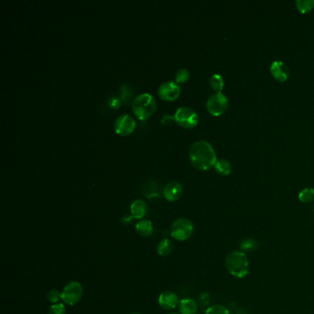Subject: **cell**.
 Here are the masks:
<instances>
[{
    "instance_id": "cell-27",
    "label": "cell",
    "mask_w": 314,
    "mask_h": 314,
    "mask_svg": "<svg viewBox=\"0 0 314 314\" xmlns=\"http://www.w3.org/2000/svg\"><path fill=\"white\" fill-rule=\"evenodd\" d=\"M46 298L48 302L52 303H58L61 300V293L56 290H52L48 292Z\"/></svg>"
},
{
    "instance_id": "cell-13",
    "label": "cell",
    "mask_w": 314,
    "mask_h": 314,
    "mask_svg": "<svg viewBox=\"0 0 314 314\" xmlns=\"http://www.w3.org/2000/svg\"><path fill=\"white\" fill-rule=\"evenodd\" d=\"M130 211H131V216L134 218L141 220L145 216L148 212V206L144 200L136 199L130 206Z\"/></svg>"
},
{
    "instance_id": "cell-12",
    "label": "cell",
    "mask_w": 314,
    "mask_h": 314,
    "mask_svg": "<svg viewBox=\"0 0 314 314\" xmlns=\"http://www.w3.org/2000/svg\"><path fill=\"white\" fill-rule=\"evenodd\" d=\"M270 72L272 76L280 82H285L290 78V68L282 61H274L271 64Z\"/></svg>"
},
{
    "instance_id": "cell-11",
    "label": "cell",
    "mask_w": 314,
    "mask_h": 314,
    "mask_svg": "<svg viewBox=\"0 0 314 314\" xmlns=\"http://www.w3.org/2000/svg\"><path fill=\"white\" fill-rule=\"evenodd\" d=\"M158 305L164 310H174L179 304V297L178 295L172 291H165L162 293L158 297Z\"/></svg>"
},
{
    "instance_id": "cell-28",
    "label": "cell",
    "mask_w": 314,
    "mask_h": 314,
    "mask_svg": "<svg viewBox=\"0 0 314 314\" xmlns=\"http://www.w3.org/2000/svg\"><path fill=\"white\" fill-rule=\"evenodd\" d=\"M254 244H256V242L252 238H247L242 244V249L244 250H252L256 248Z\"/></svg>"
},
{
    "instance_id": "cell-29",
    "label": "cell",
    "mask_w": 314,
    "mask_h": 314,
    "mask_svg": "<svg viewBox=\"0 0 314 314\" xmlns=\"http://www.w3.org/2000/svg\"><path fill=\"white\" fill-rule=\"evenodd\" d=\"M140 314V312H134V314Z\"/></svg>"
},
{
    "instance_id": "cell-1",
    "label": "cell",
    "mask_w": 314,
    "mask_h": 314,
    "mask_svg": "<svg viewBox=\"0 0 314 314\" xmlns=\"http://www.w3.org/2000/svg\"><path fill=\"white\" fill-rule=\"evenodd\" d=\"M189 158L192 167L199 170H208L218 162L213 146L206 140H198L191 146Z\"/></svg>"
},
{
    "instance_id": "cell-21",
    "label": "cell",
    "mask_w": 314,
    "mask_h": 314,
    "mask_svg": "<svg viewBox=\"0 0 314 314\" xmlns=\"http://www.w3.org/2000/svg\"><path fill=\"white\" fill-rule=\"evenodd\" d=\"M298 199L302 203H310L314 200V188H304L298 194Z\"/></svg>"
},
{
    "instance_id": "cell-19",
    "label": "cell",
    "mask_w": 314,
    "mask_h": 314,
    "mask_svg": "<svg viewBox=\"0 0 314 314\" xmlns=\"http://www.w3.org/2000/svg\"><path fill=\"white\" fill-rule=\"evenodd\" d=\"M210 84L211 88L215 90L216 92H222V90L224 88V80L218 74L212 75L210 80Z\"/></svg>"
},
{
    "instance_id": "cell-16",
    "label": "cell",
    "mask_w": 314,
    "mask_h": 314,
    "mask_svg": "<svg viewBox=\"0 0 314 314\" xmlns=\"http://www.w3.org/2000/svg\"><path fill=\"white\" fill-rule=\"evenodd\" d=\"M174 244L172 240L163 238L157 245V252L158 256H168L172 252Z\"/></svg>"
},
{
    "instance_id": "cell-7",
    "label": "cell",
    "mask_w": 314,
    "mask_h": 314,
    "mask_svg": "<svg viewBox=\"0 0 314 314\" xmlns=\"http://www.w3.org/2000/svg\"><path fill=\"white\" fill-rule=\"evenodd\" d=\"M83 296V286L78 281H71L66 286L61 293V300L64 303L73 306L78 302Z\"/></svg>"
},
{
    "instance_id": "cell-4",
    "label": "cell",
    "mask_w": 314,
    "mask_h": 314,
    "mask_svg": "<svg viewBox=\"0 0 314 314\" xmlns=\"http://www.w3.org/2000/svg\"><path fill=\"white\" fill-rule=\"evenodd\" d=\"M194 232V223L186 218H178L172 224L170 236L179 242H184L190 238Z\"/></svg>"
},
{
    "instance_id": "cell-3",
    "label": "cell",
    "mask_w": 314,
    "mask_h": 314,
    "mask_svg": "<svg viewBox=\"0 0 314 314\" xmlns=\"http://www.w3.org/2000/svg\"><path fill=\"white\" fill-rule=\"evenodd\" d=\"M156 100L152 94H142L134 98L132 109L136 116L140 120H145L152 116L156 110Z\"/></svg>"
},
{
    "instance_id": "cell-9",
    "label": "cell",
    "mask_w": 314,
    "mask_h": 314,
    "mask_svg": "<svg viewBox=\"0 0 314 314\" xmlns=\"http://www.w3.org/2000/svg\"><path fill=\"white\" fill-rule=\"evenodd\" d=\"M158 94L163 100L172 102L180 96V88L175 82H163L158 88Z\"/></svg>"
},
{
    "instance_id": "cell-23",
    "label": "cell",
    "mask_w": 314,
    "mask_h": 314,
    "mask_svg": "<svg viewBox=\"0 0 314 314\" xmlns=\"http://www.w3.org/2000/svg\"><path fill=\"white\" fill-rule=\"evenodd\" d=\"M189 78H190V72L186 68H179L175 73V82L177 84L186 83V82H188Z\"/></svg>"
},
{
    "instance_id": "cell-14",
    "label": "cell",
    "mask_w": 314,
    "mask_h": 314,
    "mask_svg": "<svg viewBox=\"0 0 314 314\" xmlns=\"http://www.w3.org/2000/svg\"><path fill=\"white\" fill-rule=\"evenodd\" d=\"M198 303L190 298H182L179 303V310L180 314H196L198 312Z\"/></svg>"
},
{
    "instance_id": "cell-8",
    "label": "cell",
    "mask_w": 314,
    "mask_h": 314,
    "mask_svg": "<svg viewBox=\"0 0 314 314\" xmlns=\"http://www.w3.org/2000/svg\"><path fill=\"white\" fill-rule=\"evenodd\" d=\"M114 130L120 136H128L134 132L136 121L132 116L124 114L116 118L114 121Z\"/></svg>"
},
{
    "instance_id": "cell-25",
    "label": "cell",
    "mask_w": 314,
    "mask_h": 314,
    "mask_svg": "<svg viewBox=\"0 0 314 314\" xmlns=\"http://www.w3.org/2000/svg\"><path fill=\"white\" fill-rule=\"evenodd\" d=\"M49 314H66L64 303H56L49 308Z\"/></svg>"
},
{
    "instance_id": "cell-6",
    "label": "cell",
    "mask_w": 314,
    "mask_h": 314,
    "mask_svg": "<svg viewBox=\"0 0 314 314\" xmlns=\"http://www.w3.org/2000/svg\"><path fill=\"white\" fill-rule=\"evenodd\" d=\"M228 107V100L223 92H215L210 95L206 100V109L210 114L220 116L226 112Z\"/></svg>"
},
{
    "instance_id": "cell-20",
    "label": "cell",
    "mask_w": 314,
    "mask_h": 314,
    "mask_svg": "<svg viewBox=\"0 0 314 314\" xmlns=\"http://www.w3.org/2000/svg\"><path fill=\"white\" fill-rule=\"evenodd\" d=\"M133 94L134 92L132 90V88L130 87L128 84H122L120 87V98L124 100V102H130L133 98Z\"/></svg>"
},
{
    "instance_id": "cell-17",
    "label": "cell",
    "mask_w": 314,
    "mask_h": 314,
    "mask_svg": "<svg viewBox=\"0 0 314 314\" xmlns=\"http://www.w3.org/2000/svg\"><path fill=\"white\" fill-rule=\"evenodd\" d=\"M216 172L218 174H220L223 176H228V175L230 174L232 172V163L230 162L227 160L225 158H221L218 160L215 164Z\"/></svg>"
},
{
    "instance_id": "cell-15",
    "label": "cell",
    "mask_w": 314,
    "mask_h": 314,
    "mask_svg": "<svg viewBox=\"0 0 314 314\" xmlns=\"http://www.w3.org/2000/svg\"><path fill=\"white\" fill-rule=\"evenodd\" d=\"M136 230L138 234L142 237H150L153 234L154 228H153L152 221L142 220L136 223Z\"/></svg>"
},
{
    "instance_id": "cell-2",
    "label": "cell",
    "mask_w": 314,
    "mask_h": 314,
    "mask_svg": "<svg viewBox=\"0 0 314 314\" xmlns=\"http://www.w3.org/2000/svg\"><path fill=\"white\" fill-rule=\"evenodd\" d=\"M225 266L228 273L238 280L246 278L250 271L249 259L245 252L240 250L230 252L225 259Z\"/></svg>"
},
{
    "instance_id": "cell-10",
    "label": "cell",
    "mask_w": 314,
    "mask_h": 314,
    "mask_svg": "<svg viewBox=\"0 0 314 314\" xmlns=\"http://www.w3.org/2000/svg\"><path fill=\"white\" fill-rule=\"evenodd\" d=\"M184 192V188L179 182L170 180L163 189V196L169 202H174L180 199Z\"/></svg>"
},
{
    "instance_id": "cell-18",
    "label": "cell",
    "mask_w": 314,
    "mask_h": 314,
    "mask_svg": "<svg viewBox=\"0 0 314 314\" xmlns=\"http://www.w3.org/2000/svg\"><path fill=\"white\" fill-rule=\"evenodd\" d=\"M143 192H144V194H145L146 198H154V196L155 198L160 196V194H158V191L157 184L154 182H152V180H148L146 182L144 186H143Z\"/></svg>"
},
{
    "instance_id": "cell-30",
    "label": "cell",
    "mask_w": 314,
    "mask_h": 314,
    "mask_svg": "<svg viewBox=\"0 0 314 314\" xmlns=\"http://www.w3.org/2000/svg\"><path fill=\"white\" fill-rule=\"evenodd\" d=\"M175 314V312H172V314Z\"/></svg>"
},
{
    "instance_id": "cell-26",
    "label": "cell",
    "mask_w": 314,
    "mask_h": 314,
    "mask_svg": "<svg viewBox=\"0 0 314 314\" xmlns=\"http://www.w3.org/2000/svg\"><path fill=\"white\" fill-rule=\"evenodd\" d=\"M108 105H109V107L112 108V109L116 110V109L121 107V105H122V99H121L119 96H117V95H114V96H112V97H110L109 100H108Z\"/></svg>"
},
{
    "instance_id": "cell-22",
    "label": "cell",
    "mask_w": 314,
    "mask_h": 314,
    "mask_svg": "<svg viewBox=\"0 0 314 314\" xmlns=\"http://www.w3.org/2000/svg\"><path fill=\"white\" fill-rule=\"evenodd\" d=\"M296 6L302 13H307L314 8V0H297Z\"/></svg>"
},
{
    "instance_id": "cell-24",
    "label": "cell",
    "mask_w": 314,
    "mask_h": 314,
    "mask_svg": "<svg viewBox=\"0 0 314 314\" xmlns=\"http://www.w3.org/2000/svg\"><path fill=\"white\" fill-rule=\"evenodd\" d=\"M204 314H230V312L223 305H213L206 310Z\"/></svg>"
},
{
    "instance_id": "cell-5",
    "label": "cell",
    "mask_w": 314,
    "mask_h": 314,
    "mask_svg": "<svg viewBox=\"0 0 314 314\" xmlns=\"http://www.w3.org/2000/svg\"><path fill=\"white\" fill-rule=\"evenodd\" d=\"M172 119L177 122L180 126L186 129L196 128L199 122V116L196 110L187 107L182 106L178 108L175 112Z\"/></svg>"
}]
</instances>
